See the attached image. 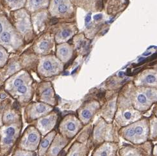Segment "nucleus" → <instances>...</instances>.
<instances>
[{
  "mask_svg": "<svg viewBox=\"0 0 157 156\" xmlns=\"http://www.w3.org/2000/svg\"><path fill=\"white\" fill-rule=\"evenodd\" d=\"M37 84L27 70H21L7 79L2 87L7 94L24 108L32 101Z\"/></svg>",
  "mask_w": 157,
  "mask_h": 156,
  "instance_id": "f257e3e1",
  "label": "nucleus"
},
{
  "mask_svg": "<svg viewBox=\"0 0 157 156\" xmlns=\"http://www.w3.org/2000/svg\"><path fill=\"white\" fill-rule=\"evenodd\" d=\"M11 156H38L37 152L27 151L16 147L12 153Z\"/></svg>",
  "mask_w": 157,
  "mask_h": 156,
  "instance_id": "dca6fc26",
  "label": "nucleus"
},
{
  "mask_svg": "<svg viewBox=\"0 0 157 156\" xmlns=\"http://www.w3.org/2000/svg\"><path fill=\"white\" fill-rule=\"evenodd\" d=\"M59 111L55 108L48 115L35 120L30 124L36 127L42 136H44L48 133L56 129V127H57L59 122Z\"/></svg>",
  "mask_w": 157,
  "mask_h": 156,
  "instance_id": "6e6552de",
  "label": "nucleus"
},
{
  "mask_svg": "<svg viewBox=\"0 0 157 156\" xmlns=\"http://www.w3.org/2000/svg\"><path fill=\"white\" fill-rule=\"evenodd\" d=\"M56 56L62 63H67L72 56V50L67 46H62L57 49Z\"/></svg>",
  "mask_w": 157,
  "mask_h": 156,
  "instance_id": "4468645a",
  "label": "nucleus"
},
{
  "mask_svg": "<svg viewBox=\"0 0 157 156\" xmlns=\"http://www.w3.org/2000/svg\"><path fill=\"white\" fill-rule=\"evenodd\" d=\"M56 134L57 131L55 129L46 134V136L42 137L37 151L38 156H44L46 154Z\"/></svg>",
  "mask_w": 157,
  "mask_h": 156,
  "instance_id": "ddd939ff",
  "label": "nucleus"
},
{
  "mask_svg": "<svg viewBox=\"0 0 157 156\" xmlns=\"http://www.w3.org/2000/svg\"><path fill=\"white\" fill-rule=\"evenodd\" d=\"M55 108L39 101H31L24 107V119L26 123L30 124L52 112Z\"/></svg>",
  "mask_w": 157,
  "mask_h": 156,
  "instance_id": "0eeeda50",
  "label": "nucleus"
},
{
  "mask_svg": "<svg viewBox=\"0 0 157 156\" xmlns=\"http://www.w3.org/2000/svg\"><path fill=\"white\" fill-rule=\"evenodd\" d=\"M63 70L62 62L53 56L42 58L37 67V72L41 79L51 77L60 74Z\"/></svg>",
  "mask_w": 157,
  "mask_h": 156,
  "instance_id": "39448f33",
  "label": "nucleus"
},
{
  "mask_svg": "<svg viewBox=\"0 0 157 156\" xmlns=\"http://www.w3.org/2000/svg\"><path fill=\"white\" fill-rule=\"evenodd\" d=\"M90 19H91V16H90V13H89L87 16L86 18H85V23H86V25H87V24L90 23Z\"/></svg>",
  "mask_w": 157,
  "mask_h": 156,
  "instance_id": "393cba45",
  "label": "nucleus"
},
{
  "mask_svg": "<svg viewBox=\"0 0 157 156\" xmlns=\"http://www.w3.org/2000/svg\"><path fill=\"white\" fill-rule=\"evenodd\" d=\"M8 1H9V2L13 3V2H16V1H17V0H8Z\"/></svg>",
  "mask_w": 157,
  "mask_h": 156,
  "instance_id": "c85d7f7f",
  "label": "nucleus"
},
{
  "mask_svg": "<svg viewBox=\"0 0 157 156\" xmlns=\"http://www.w3.org/2000/svg\"><path fill=\"white\" fill-rule=\"evenodd\" d=\"M49 49H50V44H49V42L48 41L44 40L40 42L39 45L37 46L36 52H37L39 54H45L48 52H49Z\"/></svg>",
  "mask_w": 157,
  "mask_h": 156,
  "instance_id": "f3484780",
  "label": "nucleus"
},
{
  "mask_svg": "<svg viewBox=\"0 0 157 156\" xmlns=\"http://www.w3.org/2000/svg\"><path fill=\"white\" fill-rule=\"evenodd\" d=\"M0 156H3V155H0Z\"/></svg>",
  "mask_w": 157,
  "mask_h": 156,
  "instance_id": "c756f323",
  "label": "nucleus"
},
{
  "mask_svg": "<svg viewBox=\"0 0 157 156\" xmlns=\"http://www.w3.org/2000/svg\"><path fill=\"white\" fill-rule=\"evenodd\" d=\"M42 2V0H31L30 5L32 6H39Z\"/></svg>",
  "mask_w": 157,
  "mask_h": 156,
  "instance_id": "5701e85b",
  "label": "nucleus"
},
{
  "mask_svg": "<svg viewBox=\"0 0 157 156\" xmlns=\"http://www.w3.org/2000/svg\"><path fill=\"white\" fill-rule=\"evenodd\" d=\"M124 118H125V120H130L131 118H132V113L130 112V111H126L124 113Z\"/></svg>",
  "mask_w": 157,
  "mask_h": 156,
  "instance_id": "b1692460",
  "label": "nucleus"
},
{
  "mask_svg": "<svg viewBox=\"0 0 157 156\" xmlns=\"http://www.w3.org/2000/svg\"><path fill=\"white\" fill-rule=\"evenodd\" d=\"M102 15L101 14H98V15H96L94 17V19L96 20H100L101 18H102Z\"/></svg>",
  "mask_w": 157,
  "mask_h": 156,
  "instance_id": "a878e982",
  "label": "nucleus"
},
{
  "mask_svg": "<svg viewBox=\"0 0 157 156\" xmlns=\"http://www.w3.org/2000/svg\"><path fill=\"white\" fill-rule=\"evenodd\" d=\"M59 12L61 13H66L67 10H68V6H67V5L66 4H60L59 6Z\"/></svg>",
  "mask_w": 157,
  "mask_h": 156,
  "instance_id": "aec40b11",
  "label": "nucleus"
},
{
  "mask_svg": "<svg viewBox=\"0 0 157 156\" xmlns=\"http://www.w3.org/2000/svg\"><path fill=\"white\" fill-rule=\"evenodd\" d=\"M147 98L144 94H140L137 97V101L140 104H144L146 102Z\"/></svg>",
  "mask_w": 157,
  "mask_h": 156,
  "instance_id": "6ab92c4d",
  "label": "nucleus"
},
{
  "mask_svg": "<svg viewBox=\"0 0 157 156\" xmlns=\"http://www.w3.org/2000/svg\"><path fill=\"white\" fill-rule=\"evenodd\" d=\"M62 3H63V0H55V5H60Z\"/></svg>",
  "mask_w": 157,
  "mask_h": 156,
  "instance_id": "bb28decb",
  "label": "nucleus"
},
{
  "mask_svg": "<svg viewBox=\"0 0 157 156\" xmlns=\"http://www.w3.org/2000/svg\"><path fill=\"white\" fill-rule=\"evenodd\" d=\"M155 81H156V77L155 76L152 74L148 75L146 77V80H145V81L147 83H153Z\"/></svg>",
  "mask_w": 157,
  "mask_h": 156,
  "instance_id": "412c9836",
  "label": "nucleus"
},
{
  "mask_svg": "<svg viewBox=\"0 0 157 156\" xmlns=\"http://www.w3.org/2000/svg\"><path fill=\"white\" fill-rule=\"evenodd\" d=\"M19 104L11 97L7 102L2 116L3 125L19 122L22 120V113Z\"/></svg>",
  "mask_w": 157,
  "mask_h": 156,
  "instance_id": "1a4fd4ad",
  "label": "nucleus"
},
{
  "mask_svg": "<svg viewBox=\"0 0 157 156\" xmlns=\"http://www.w3.org/2000/svg\"><path fill=\"white\" fill-rule=\"evenodd\" d=\"M99 108V104L96 101H87L83 102L76 111V115L83 125H87Z\"/></svg>",
  "mask_w": 157,
  "mask_h": 156,
  "instance_id": "9d476101",
  "label": "nucleus"
},
{
  "mask_svg": "<svg viewBox=\"0 0 157 156\" xmlns=\"http://www.w3.org/2000/svg\"><path fill=\"white\" fill-rule=\"evenodd\" d=\"M35 95L36 101L49 104L54 108L58 105V98L50 81H42L38 83L35 87Z\"/></svg>",
  "mask_w": 157,
  "mask_h": 156,
  "instance_id": "423d86ee",
  "label": "nucleus"
},
{
  "mask_svg": "<svg viewBox=\"0 0 157 156\" xmlns=\"http://www.w3.org/2000/svg\"><path fill=\"white\" fill-rule=\"evenodd\" d=\"M23 121L0 126V155L9 156L15 149L23 129Z\"/></svg>",
  "mask_w": 157,
  "mask_h": 156,
  "instance_id": "f03ea898",
  "label": "nucleus"
},
{
  "mask_svg": "<svg viewBox=\"0 0 157 156\" xmlns=\"http://www.w3.org/2000/svg\"><path fill=\"white\" fill-rule=\"evenodd\" d=\"M70 35H71V31L70 30H64L61 32L60 36L63 39H66V38H67L68 37H69Z\"/></svg>",
  "mask_w": 157,
  "mask_h": 156,
  "instance_id": "4be33fe9",
  "label": "nucleus"
},
{
  "mask_svg": "<svg viewBox=\"0 0 157 156\" xmlns=\"http://www.w3.org/2000/svg\"><path fill=\"white\" fill-rule=\"evenodd\" d=\"M11 40V35L9 32H4L1 35L0 37V41L2 42V43H3L5 44H9Z\"/></svg>",
  "mask_w": 157,
  "mask_h": 156,
  "instance_id": "a211bd4d",
  "label": "nucleus"
},
{
  "mask_svg": "<svg viewBox=\"0 0 157 156\" xmlns=\"http://www.w3.org/2000/svg\"><path fill=\"white\" fill-rule=\"evenodd\" d=\"M113 155L112 145L105 143L96 148L92 156H113Z\"/></svg>",
  "mask_w": 157,
  "mask_h": 156,
  "instance_id": "2eb2a0df",
  "label": "nucleus"
},
{
  "mask_svg": "<svg viewBox=\"0 0 157 156\" xmlns=\"http://www.w3.org/2000/svg\"><path fill=\"white\" fill-rule=\"evenodd\" d=\"M89 148L79 141H75L64 156H88Z\"/></svg>",
  "mask_w": 157,
  "mask_h": 156,
  "instance_id": "f8f14e48",
  "label": "nucleus"
},
{
  "mask_svg": "<svg viewBox=\"0 0 157 156\" xmlns=\"http://www.w3.org/2000/svg\"><path fill=\"white\" fill-rule=\"evenodd\" d=\"M71 141V139L64 138L60 134L57 132L50 147L44 156H59L63 148L68 145Z\"/></svg>",
  "mask_w": 157,
  "mask_h": 156,
  "instance_id": "9b49d317",
  "label": "nucleus"
},
{
  "mask_svg": "<svg viewBox=\"0 0 157 156\" xmlns=\"http://www.w3.org/2000/svg\"><path fill=\"white\" fill-rule=\"evenodd\" d=\"M2 30H3V26H2V23H0V33L2 32Z\"/></svg>",
  "mask_w": 157,
  "mask_h": 156,
  "instance_id": "cd10ccee",
  "label": "nucleus"
},
{
  "mask_svg": "<svg viewBox=\"0 0 157 156\" xmlns=\"http://www.w3.org/2000/svg\"><path fill=\"white\" fill-rule=\"evenodd\" d=\"M83 126L76 114L69 113L62 118L56 130L64 138L72 140L83 129Z\"/></svg>",
  "mask_w": 157,
  "mask_h": 156,
  "instance_id": "7ed1b4c3",
  "label": "nucleus"
},
{
  "mask_svg": "<svg viewBox=\"0 0 157 156\" xmlns=\"http://www.w3.org/2000/svg\"><path fill=\"white\" fill-rule=\"evenodd\" d=\"M42 137L36 127L30 124L21 134L16 147L27 151L37 152Z\"/></svg>",
  "mask_w": 157,
  "mask_h": 156,
  "instance_id": "20e7f679",
  "label": "nucleus"
}]
</instances>
